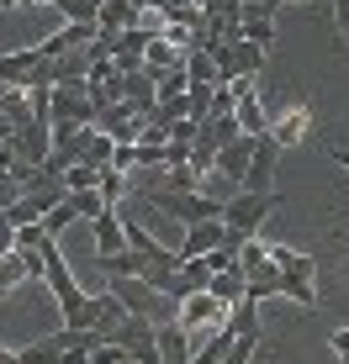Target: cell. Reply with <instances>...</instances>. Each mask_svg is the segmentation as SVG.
<instances>
[{
	"label": "cell",
	"instance_id": "1",
	"mask_svg": "<svg viewBox=\"0 0 349 364\" xmlns=\"http://www.w3.org/2000/svg\"><path fill=\"white\" fill-rule=\"evenodd\" d=\"M276 211H281V191H233L228 200H222V217L217 222H222V232H228V237H239V243H244V237H254Z\"/></svg>",
	"mask_w": 349,
	"mask_h": 364
},
{
	"label": "cell",
	"instance_id": "2",
	"mask_svg": "<svg viewBox=\"0 0 349 364\" xmlns=\"http://www.w3.org/2000/svg\"><path fill=\"white\" fill-rule=\"evenodd\" d=\"M148 211H165V217H174L180 228H196V222H217L222 217V200L207 196V191H148L138 196Z\"/></svg>",
	"mask_w": 349,
	"mask_h": 364
},
{
	"label": "cell",
	"instance_id": "3",
	"mask_svg": "<svg viewBox=\"0 0 349 364\" xmlns=\"http://www.w3.org/2000/svg\"><path fill=\"white\" fill-rule=\"evenodd\" d=\"M106 291L122 301V311H132V317H148L159 328V322H174V301L148 291V285L138 280V274H117V280H106Z\"/></svg>",
	"mask_w": 349,
	"mask_h": 364
},
{
	"label": "cell",
	"instance_id": "4",
	"mask_svg": "<svg viewBox=\"0 0 349 364\" xmlns=\"http://www.w3.org/2000/svg\"><path fill=\"white\" fill-rule=\"evenodd\" d=\"M111 348H122V359H132V364H159V338H154V322L148 317H122L117 328H111L106 338Z\"/></svg>",
	"mask_w": 349,
	"mask_h": 364
},
{
	"label": "cell",
	"instance_id": "5",
	"mask_svg": "<svg viewBox=\"0 0 349 364\" xmlns=\"http://www.w3.org/2000/svg\"><path fill=\"white\" fill-rule=\"evenodd\" d=\"M95 106L85 100V80L80 85H53V100H48V127H90Z\"/></svg>",
	"mask_w": 349,
	"mask_h": 364
},
{
	"label": "cell",
	"instance_id": "6",
	"mask_svg": "<svg viewBox=\"0 0 349 364\" xmlns=\"http://www.w3.org/2000/svg\"><path fill=\"white\" fill-rule=\"evenodd\" d=\"M276 174H281V143L265 132V137H254V154H249L239 191H276Z\"/></svg>",
	"mask_w": 349,
	"mask_h": 364
},
{
	"label": "cell",
	"instance_id": "7",
	"mask_svg": "<svg viewBox=\"0 0 349 364\" xmlns=\"http://www.w3.org/2000/svg\"><path fill=\"white\" fill-rule=\"evenodd\" d=\"M318 259H307V254H291V264L281 269V296H291L296 306H307L313 311L318 306Z\"/></svg>",
	"mask_w": 349,
	"mask_h": 364
},
{
	"label": "cell",
	"instance_id": "8",
	"mask_svg": "<svg viewBox=\"0 0 349 364\" xmlns=\"http://www.w3.org/2000/svg\"><path fill=\"white\" fill-rule=\"evenodd\" d=\"M6 143H11V154H16V164L37 169L48 154H53V127H48V122H27V127H16Z\"/></svg>",
	"mask_w": 349,
	"mask_h": 364
},
{
	"label": "cell",
	"instance_id": "9",
	"mask_svg": "<svg viewBox=\"0 0 349 364\" xmlns=\"http://www.w3.org/2000/svg\"><path fill=\"white\" fill-rule=\"evenodd\" d=\"M174 311H180V317H174V322H180L185 333H196V328H222V317H228V306H222L217 296H207V291L185 296V301H180V306H174Z\"/></svg>",
	"mask_w": 349,
	"mask_h": 364
},
{
	"label": "cell",
	"instance_id": "10",
	"mask_svg": "<svg viewBox=\"0 0 349 364\" xmlns=\"http://www.w3.org/2000/svg\"><path fill=\"white\" fill-rule=\"evenodd\" d=\"M249 154H254V137H233V143H222L217 159H212V174H222L228 185H239L244 169H249Z\"/></svg>",
	"mask_w": 349,
	"mask_h": 364
},
{
	"label": "cell",
	"instance_id": "11",
	"mask_svg": "<svg viewBox=\"0 0 349 364\" xmlns=\"http://www.w3.org/2000/svg\"><path fill=\"white\" fill-rule=\"evenodd\" d=\"M37 64H43V53L37 48H16V53H0V85H11V90H27Z\"/></svg>",
	"mask_w": 349,
	"mask_h": 364
},
{
	"label": "cell",
	"instance_id": "12",
	"mask_svg": "<svg viewBox=\"0 0 349 364\" xmlns=\"http://www.w3.org/2000/svg\"><path fill=\"white\" fill-rule=\"evenodd\" d=\"M154 338H159V364H191V333L180 328V322H159L154 328Z\"/></svg>",
	"mask_w": 349,
	"mask_h": 364
},
{
	"label": "cell",
	"instance_id": "13",
	"mask_svg": "<svg viewBox=\"0 0 349 364\" xmlns=\"http://www.w3.org/2000/svg\"><path fill=\"white\" fill-rule=\"evenodd\" d=\"M122 100H127V106L148 122V117H154V100H159V95H154V74H148V69L122 74Z\"/></svg>",
	"mask_w": 349,
	"mask_h": 364
},
{
	"label": "cell",
	"instance_id": "14",
	"mask_svg": "<svg viewBox=\"0 0 349 364\" xmlns=\"http://www.w3.org/2000/svg\"><path fill=\"white\" fill-rule=\"evenodd\" d=\"M90 37H95V27L69 21V27H58L53 37H43V43H37V53H43V58H64V53H74V48H85Z\"/></svg>",
	"mask_w": 349,
	"mask_h": 364
},
{
	"label": "cell",
	"instance_id": "15",
	"mask_svg": "<svg viewBox=\"0 0 349 364\" xmlns=\"http://www.w3.org/2000/svg\"><path fill=\"white\" fill-rule=\"evenodd\" d=\"M217 243H222V222H196V228H185V237H180L174 254H180V259H207Z\"/></svg>",
	"mask_w": 349,
	"mask_h": 364
},
{
	"label": "cell",
	"instance_id": "16",
	"mask_svg": "<svg viewBox=\"0 0 349 364\" xmlns=\"http://www.w3.org/2000/svg\"><path fill=\"white\" fill-rule=\"evenodd\" d=\"M90 237H95V254H117V248H127L122 243V217H117V206H101L90 217Z\"/></svg>",
	"mask_w": 349,
	"mask_h": 364
},
{
	"label": "cell",
	"instance_id": "17",
	"mask_svg": "<svg viewBox=\"0 0 349 364\" xmlns=\"http://www.w3.org/2000/svg\"><path fill=\"white\" fill-rule=\"evenodd\" d=\"M127 27H138V6H132V0H101L95 32H127Z\"/></svg>",
	"mask_w": 349,
	"mask_h": 364
},
{
	"label": "cell",
	"instance_id": "18",
	"mask_svg": "<svg viewBox=\"0 0 349 364\" xmlns=\"http://www.w3.org/2000/svg\"><path fill=\"white\" fill-rule=\"evenodd\" d=\"M233 122H239L244 137H265V132H270V117H265V106H259V95L233 100Z\"/></svg>",
	"mask_w": 349,
	"mask_h": 364
},
{
	"label": "cell",
	"instance_id": "19",
	"mask_svg": "<svg viewBox=\"0 0 349 364\" xmlns=\"http://www.w3.org/2000/svg\"><path fill=\"white\" fill-rule=\"evenodd\" d=\"M180 48H174V43H165V37H148V48H143V69L148 74H165V69H174V64H180Z\"/></svg>",
	"mask_w": 349,
	"mask_h": 364
},
{
	"label": "cell",
	"instance_id": "20",
	"mask_svg": "<svg viewBox=\"0 0 349 364\" xmlns=\"http://www.w3.org/2000/svg\"><path fill=\"white\" fill-rule=\"evenodd\" d=\"M95 196H101L106 200V206H117V200L122 196H132V180H127V174H122V169H95Z\"/></svg>",
	"mask_w": 349,
	"mask_h": 364
},
{
	"label": "cell",
	"instance_id": "21",
	"mask_svg": "<svg viewBox=\"0 0 349 364\" xmlns=\"http://www.w3.org/2000/svg\"><path fill=\"white\" fill-rule=\"evenodd\" d=\"M307 127H313V111L307 106H296L291 117H281V122H270V137H276V143L286 148V143H296V137H302Z\"/></svg>",
	"mask_w": 349,
	"mask_h": 364
},
{
	"label": "cell",
	"instance_id": "22",
	"mask_svg": "<svg viewBox=\"0 0 349 364\" xmlns=\"http://www.w3.org/2000/svg\"><path fill=\"white\" fill-rule=\"evenodd\" d=\"M207 296H217L222 306H233V301H244V274L239 269H217L207 280Z\"/></svg>",
	"mask_w": 349,
	"mask_h": 364
},
{
	"label": "cell",
	"instance_id": "23",
	"mask_svg": "<svg viewBox=\"0 0 349 364\" xmlns=\"http://www.w3.org/2000/svg\"><path fill=\"white\" fill-rule=\"evenodd\" d=\"M185 80L191 85H217V64H212V53H202V48H185Z\"/></svg>",
	"mask_w": 349,
	"mask_h": 364
},
{
	"label": "cell",
	"instance_id": "24",
	"mask_svg": "<svg viewBox=\"0 0 349 364\" xmlns=\"http://www.w3.org/2000/svg\"><path fill=\"white\" fill-rule=\"evenodd\" d=\"M239 37L254 48H270L276 43V16H239Z\"/></svg>",
	"mask_w": 349,
	"mask_h": 364
},
{
	"label": "cell",
	"instance_id": "25",
	"mask_svg": "<svg viewBox=\"0 0 349 364\" xmlns=\"http://www.w3.org/2000/svg\"><path fill=\"white\" fill-rule=\"evenodd\" d=\"M0 117L11 122V132L27 127V122H32V111H27V90H11V85H6V90H0Z\"/></svg>",
	"mask_w": 349,
	"mask_h": 364
},
{
	"label": "cell",
	"instance_id": "26",
	"mask_svg": "<svg viewBox=\"0 0 349 364\" xmlns=\"http://www.w3.org/2000/svg\"><path fill=\"white\" fill-rule=\"evenodd\" d=\"M69 222H80V217H74V200L64 196V200H58V206H48V211H43V222H37V228H43L48 237H58V232L69 228Z\"/></svg>",
	"mask_w": 349,
	"mask_h": 364
},
{
	"label": "cell",
	"instance_id": "27",
	"mask_svg": "<svg viewBox=\"0 0 349 364\" xmlns=\"http://www.w3.org/2000/svg\"><path fill=\"white\" fill-rule=\"evenodd\" d=\"M185 64H174V69H165V74H154V95L165 100V95H185Z\"/></svg>",
	"mask_w": 349,
	"mask_h": 364
},
{
	"label": "cell",
	"instance_id": "28",
	"mask_svg": "<svg viewBox=\"0 0 349 364\" xmlns=\"http://www.w3.org/2000/svg\"><path fill=\"white\" fill-rule=\"evenodd\" d=\"M228 343H233V338L217 328V333H212L202 348H191V364H222V348H228Z\"/></svg>",
	"mask_w": 349,
	"mask_h": 364
},
{
	"label": "cell",
	"instance_id": "29",
	"mask_svg": "<svg viewBox=\"0 0 349 364\" xmlns=\"http://www.w3.org/2000/svg\"><path fill=\"white\" fill-rule=\"evenodd\" d=\"M207 16V27L212 21H239V11H244V0H202V6H196Z\"/></svg>",
	"mask_w": 349,
	"mask_h": 364
},
{
	"label": "cell",
	"instance_id": "30",
	"mask_svg": "<svg viewBox=\"0 0 349 364\" xmlns=\"http://www.w3.org/2000/svg\"><path fill=\"white\" fill-rule=\"evenodd\" d=\"M207 132H212V143H233V137H244L239 132V122H233V111H228V117H207Z\"/></svg>",
	"mask_w": 349,
	"mask_h": 364
},
{
	"label": "cell",
	"instance_id": "31",
	"mask_svg": "<svg viewBox=\"0 0 349 364\" xmlns=\"http://www.w3.org/2000/svg\"><path fill=\"white\" fill-rule=\"evenodd\" d=\"M58 180H64V191H95V169L90 164H69Z\"/></svg>",
	"mask_w": 349,
	"mask_h": 364
},
{
	"label": "cell",
	"instance_id": "32",
	"mask_svg": "<svg viewBox=\"0 0 349 364\" xmlns=\"http://www.w3.org/2000/svg\"><path fill=\"white\" fill-rule=\"evenodd\" d=\"M69 200H74V217H80V222H90V217H95V211H101V206H106V200H101V196H95V191H69Z\"/></svg>",
	"mask_w": 349,
	"mask_h": 364
},
{
	"label": "cell",
	"instance_id": "33",
	"mask_svg": "<svg viewBox=\"0 0 349 364\" xmlns=\"http://www.w3.org/2000/svg\"><path fill=\"white\" fill-rule=\"evenodd\" d=\"M254 348H259V338H233V343L222 348V364H249Z\"/></svg>",
	"mask_w": 349,
	"mask_h": 364
},
{
	"label": "cell",
	"instance_id": "34",
	"mask_svg": "<svg viewBox=\"0 0 349 364\" xmlns=\"http://www.w3.org/2000/svg\"><path fill=\"white\" fill-rule=\"evenodd\" d=\"M165 191H196V169H191V164H174Z\"/></svg>",
	"mask_w": 349,
	"mask_h": 364
},
{
	"label": "cell",
	"instance_id": "35",
	"mask_svg": "<svg viewBox=\"0 0 349 364\" xmlns=\"http://www.w3.org/2000/svg\"><path fill=\"white\" fill-rule=\"evenodd\" d=\"M11 200H21V185H16V174H0V211H6Z\"/></svg>",
	"mask_w": 349,
	"mask_h": 364
},
{
	"label": "cell",
	"instance_id": "36",
	"mask_svg": "<svg viewBox=\"0 0 349 364\" xmlns=\"http://www.w3.org/2000/svg\"><path fill=\"white\" fill-rule=\"evenodd\" d=\"M43 228H37V222H27V228H16V248H37V243H43Z\"/></svg>",
	"mask_w": 349,
	"mask_h": 364
},
{
	"label": "cell",
	"instance_id": "37",
	"mask_svg": "<svg viewBox=\"0 0 349 364\" xmlns=\"http://www.w3.org/2000/svg\"><path fill=\"white\" fill-rule=\"evenodd\" d=\"M85 364H122V348L101 343V348H90V354H85Z\"/></svg>",
	"mask_w": 349,
	"mask_h": 364
},
{
	"label": "cell",
	"instance_id": "38",
	"mask_svg": "<svg viewBox=\"0 0 349 364\" xmlns=\"http://www.w3.org/2000/svg\"><path fill=\"white\" fill-rule=\"evenodd\" d=\"M333 21H339V32H344V48H349V0H333Z\"/></svg>",
	"mask_w": 349,
	"mask_h": 364
},
{
	"label": "cell",
	"instance_id": "39",
	"mask_svg": "<svg viewBox=\"0 0 349 364\" xmlns=\"http://www.w3.org/2000/svg\"><path fill=\"white\" fill-rule=\"evenodd\" d=\"M11 248H16V228H11V222H6V217H0V259H6V254H11Z\"/></svg>",
	"mask_w": 349,
	"mask_h": 364
},
{
	"label": "cell",
	"instance_id": "40",
	"mask_svg": "<svg viewBox=\"0 0 349 364\" xmlns=\"http://www.w3.org/2000/svg\"><path fill=\"white\" fill-rule=\"evenodd\" d=\"M328 348H333V354H339V359L349 364V328H339V333H333V338H328Z\"/></svg>",
	"mask_w": 349,
	"mask_h": 364
},
{
	"label": "cell",
	"instance_id": "41",
	"mask_svg": "<svg viewBox=\"0 0 349 364\" xmlns=\"http://www.w3.org/2000/svg\"><path fill=\"white\" fill-rule=\"evenodd\" d=\"M328 159H333L339 169H349V148H328Z\"/></svg>",
	"mask_w": 349,
	"mask_h": 364
},
{
	"label": "cell",
	"instance_id": "42",
	"mask_svg": "<svg viewBox=\"0 0 349 364\" xmlns=\"http://www.w3.org/2000/svg\"><path fill=\"white\" fill-rule=\"evenodd\" d=\"M0 364H16V348H0Z\"/></svg>",
	"mask_w": 349,
	"mask_h": 364
},
{
	"label": "cell",
	"instance_id": "43",
	"mask_svg": "<svg viewBox=\"0 0 349 364\" xmlns=\"http://www.w3.org/2000/svg\"><path fill=\"white\" fill-rule=\"evenodd\" d=\"M0 137H11V122H6V117H0Z\"/></svg>",
	"mask_w": 349,
	"mask_h": 364
},
{
	"label": "cell",
	"instance_id": "44",
	"mask_svg": "<svg viewBox=\"0 0 349 364\" xmlns=\"http://www.w3.org/2000/svg\"><path fill=\"white\" fill-rule=\"evenodd\" d=\"M132 6H138V11H148V0H132Z\"/></svg>",
	"mask_w": 349,
	"mask_h": 364
},
{
	"label": "cell",
	"instance_id": "45",
	"mask_svg": "<svg viewBox=\"0 0 349 364\" xmlns=\"http://www.w3.org/2000/svg\"><path fill=\"white\" fill-rule=\"evenodd\" d=\"M339 243H344V248H349V232H339Z\"/></svg>",
	"mask_w": 349,
	"mask_h": 364
}]
</instances>
